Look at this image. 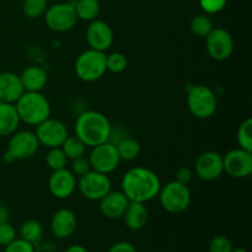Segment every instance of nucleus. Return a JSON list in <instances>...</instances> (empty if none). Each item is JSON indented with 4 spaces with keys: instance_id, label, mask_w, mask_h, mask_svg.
<instances>
[{
    "instance_id": "nucleus-1",
    "label": "nucleus",
    "mask_w": 252,
    "mask_h": 252,
    "mask_svg": "<svg viewBox=\"0 0 252 252\" xmlns=\"http://www.w3.org/2000/svg\"><path fill=\"white\" fill-rule=\"evenodd\" d=\"M161 181L153 170L135 166L128 170L121 181V191L130 202L147 203L157 198L161 189Z\"/></svg>"
},
{
    "instance_id": "nucleus-2",
    "label": "nucleus",
    "mask_w": 252,
    "mask_h": 252,
    "mask_svg": "<svg viewBox=\"0 0 252 252\" xmlns=\"http://www.w3.org/2000/svg\"><path fill=\"white\" fill-rule=\"evenodd\" d=\"M74 132L86 148H94L110 140L112 125L102 112L89 110L78 116Z\"/></svg>"
},
{
    "instance_id": "nucleus-3",
    "label": "nucleus",
    "mask_w": 252,
    "mask_h": 252,
    "mask_svg": "<svg viewBox=\"0 0 252 252\" xmlns=\"http://www.w3.org/2000/svg\"><path fill=\"white\" fill-rule=\"evenodd\" d=\"M14 105L16 107L20 121L29 126L36 127L51 117V103L42 93L25 91Z\"/></svg>"
},
{
    "instance_id": "nucleus-4",
    "label": "nucleus",
    "mask_w": 252,
    "mask_h": 252,
    "mask_svg": "<svg viewBox=\"0 0 252 252\" xmlns=\"http://www.w3.org/2000/svg\"><path fill=\"white\" fill-rule=\"evenodd\" d=\"M74 70L76 76L84 83H95L102 79L107 73L105 52L90 48L81 52L75 59Z\"/></svg>"
},
{
    "instance_id": "nucleus-5",
    "label": "nucleus",
    "mask_w": 252,
    "mask_h": 252,
    "mask_svg": "<svg viewBox=\"0 0 252 252\" xmlns=\"http://www.w3.org/2000/svg\"><path fill=\"white\" fill-rule=\"evenodd\" d=\"M158 198L165 212L170 214H181L191 206L192 193L187 185H182L174 180L161 186Z\"/></svg>"
},
{
    "instance_id": "nucleus-6",
    "label": "nucleus",
    "mask_w": 252,
    "mask_h": 252,
    "mask_svg": "<svg viewBox=\"0 0 252 252\" xmlns=\"http://www.w3.org/2000/svg\"><path fill=\"white\" fill-rule=\"evenodd\" d=\"M187 107L199 120L213 117L218 108V98L213 89L207 85L192 86L187 94Z\"/></svg>"
},
{
    "instance_id": "nucleus-7",
    "label": "nucleus",
    "mask_w": 252,
    "mask_h": 252,
    "mask_svg": "<svg viewBox=\"0 0 252 252\" xmlns=\"http://www.w3.org/2000/svg\"><path fill=\"white\" fill-rule=\"evenodd\" d=\"M43 17L47 27L57 33L70 31L79 21L74 5L70 2H56L51 5L47 7Z\"/></svg>"
},
{
    "instance_id": "nucleus-8",
    "label": "nucleus",
    "mask_w": 252,
    "mask_h": 252,
    "mask_svg": "<svg viewBox=\"0 0 252 252\" xmlns=\"http://www.w3.org/2000/svg\"><path fill=\"white\" fill-rule=\"evenodd\" d=\"M76 189L84 198L89 201H100L112 189V184L108 175L90 170L79 177L76 181Z\"/></svg>"
},
{
    "instance_id": "nucleus-9",
    "label": "nucleus",
    "mask_w": 252,
    "mask_h": 252,
    "mask_svg": "<svg viewBox=\"0 0 252 252\" xmlns=\"http://www.w3.org/2000/svg\"><path fill=\"white\" fill-rule=\"evenodd\" d=\"M88 159L91 170L105 175H110L116 171L121 162L116 145L111 142L102 143L91 148V153Z\"/></svg>"
},
{
    "instance_id": "nucleus-10",
    "label": "nucleus",
    "mask_w": 252,
    "mask_h": 252,
    "mask_svg": "<svg viewBox=\"0 0 252 252\" xmlns=\"http://www.w3.org/2000/svg\"><path fill=\"white\" fill-rule=\"evenodd\" d=\"M39 143L34 132L31 130H16L10 135L6 152L16 160L31 159L39 149Z\"/></svg>"
},
{
    "instance_id": "nucleus-11",
    "label": "nucleus",
    "mask_w": 252,
    "mask_h": 252,
    "mask_svg": "<svg viewBox=\"0 0 252 252\" xmlns=\"http://www.w3.org/2000/svg\"><path fill=\"white\" fill-rule=\"evenodd\" d=\"M206 49L213 61L224 62L233 56L234 38L228 30L214 27L206 37Z\"/></svg>"
},
{
    "instance_id": "nucleus-12",
    "label": "nucleus",
    "mask_w": 252,
    "mask_h": 252,
    "mask_svg": "<svg viewBox=\"0 0 252 252\" xmlns=\"http://www.w3.org/2000/svg\"><path fill=\"white\" fill-rule=\"evenodd\" d=\"M36 134L39 145L48 148H61L64 140L68 138L69 132L65 123L57 118H47L38 126H36Z\"/></svg>"
},
{
    "instance_id": "nucleus-13",
    "label": "nucleus",
    "mask_w": 252,
    "mask_h": 252,
    "mask_svg": "<svg viewBox=\"0 0 252 252\" xmlns=\"http://www.w3.org/2000/svg\"><path fill=\"white\" fill-rule=\"evenodd\" d=\"M193 174L199 180L206 182L216 181L224 174L223 155L218 152L208 150L198 155L194 162Z\"/></svg>"
},
{
    "instance_id": "nucleus-14",
    "label": "nucleus",
    "mask_w": 252,
    "mask_h": 252,
    "mask_svg": "<svg viewBox=\"0 0 252 252\" xmlns=\"http://www.w3.org/2000/svg\"><path fill=\"white\" fill-rule=\"evenodd\" d=\"M224 172L234 179H245L252 174V153L241 148L231 149L223 155Z\"/></svg>"
},
{
    "instance_id": "nucleus-15",
    "label": "nucleus",
    "mask_w": 252,
    "mask_h": 252,
    "mask_svg": "<svg viewBox=\"0 0 252 252\" xmlns=\"http://www.w3.org/2000/svg\"><path fill=\"white\" fill-rule=\"evenodd\" d=\"M85 38L90 49L106 52L113 44V31L110 25L103 20H93L86 27Z\"/></svg>"
},
{
    "instance_id": "nucleus-16",
    "label": "nucleus",
    "mask_w": 252,
    "mask_h": 252,
    "mask_svg": "<svg viewBox=\"0 0 252 252\" xmlns=\"http://www.w3.org/2000/svg\"><path fill=\"white\" fill-rule=\"evenodd\" d=\"M48 189L54 198H69L76 189V177L66 167L52 171L48 179Z\"/></svg>"
},
{
    "instance_id": "nucleus-17",
    "label": "nucleus",
    "mask_w": 252,
    "mask_h": 252,
    "mask_svg": "<svg viewBox=\"0 0 252 252\" xmlns=\"http://www.w3.org/2000/svg\"><path fill=\"white\" fill-rule=\"evenodd\" d=\"M78 219L71 209L62 208L53 214L51 219V231L59 240L68 239L75 233Z\"/></svg>"
},
{
    "instance_id": "nucleus-18",
    "label": "nucleus",
    "mask_w": 252,
    "mask_h": 252,
    "mask_svg": "<svg viewBox=\"0 0 252 252\" xmlns=\"http://www.w3.org/2000/svg\"><path fill=\"white\" fill-rule=\"evenodd\" d=\"M98 209L100 213L107 219L122 218L129 204V199L127 198L122 191H112L111 189L103 198H101Z\"/></svg>"
},
{
    "instance_id": "nucleus-19",
    "label": "nucleus",
    "mask_w": 252,
    "mask_h": 252,
    "mask_svg": "<svg viewBox=\"0 0 252 252\" xmlns=\"http://www.w3.org/2000/svg\"><path fill=\"white\" fill-rule=\"evenodd\" d=\"M24 93L20 75L12 71L0 73V102L15 103Z\"/></svg>"
},
{
    "instance_id": "nucleus-20",
    "label": "nucleus",
    "mask_w": 252,
    "mask_h": 252,
    "mask_svg": "<svg viewBox=\"0 0 252 252\" xmlns=\"http://www.w3.org/2000/svg\"><path fill=\"white\" fill-rule=\"evenodd\" d=\"M20 79L25 91L41 93L48 83V74L46 69L39 65H29L20 74Z\"/></svg>"
},
{
    "instance_id": "nucleus-21",
    "label": "nucleus",
    "mask_w": 252,
    "mask_h": 252,
    "mask_svg": "<svg viewBox=\"0 0 252 252\" xmlns=\"http://www.w3.org/2000/svg\"><path fill=\"white\" fill-rule=\"evenodd\" d=\"M122 218L128 229L133 231L142 230L147 225L148 218H149L145 203L129 202Z\"/></svg>"
},
{
    "instance_id": "nucleus-22",
    "label": "nucleus",
    "mask_w": 252,
    "mask_h": 252,
    "mask_svg": "<svg viewBox=\"0 0 252 252\" xmlns=\"http://www.w3.org/2000/svg\"><path fill=\"white\" fill-rule=\"evenodd\" d=\"M19 115L14 103L0 102V137H10L20 127Z\"/></svg>"
},
{
    "instance_id": "nucleus-23",
    "label": "nucleus",
    "mask_w": 252,
    "mask_h": 252,
    "mask_svg": "<svg viewBox=\"0 0 252 252\" xmlns=\"http://www.w3.org/2000/svg\"><path fill=\"white\" fill-rule=\"evenodd\" d=\"M115 145L118 155H120L121 161L122 160L123 161H133V160L139 157L140 152H142L140 143L133 137H129V135L122 137L115 143Z\"/></svg>"
},
{
    "instance_id": "nucleus-24",
    "label": "nucleus",
    "mask_w": 252,
    "mask_h": 252,
    "mask_svg": "<svg viewBox=\"0 0 252 252\" xmlns=\"http://www.w3.org/2000/svg\"><path fill=\"white\" fill-rule=\"evenodd\" d=\"M74 5L78 20L81 21H93L97 19L100 14L101 5L98 0H76Z\"/></svg>"
},
{
    "instance_id": "nucleus-25",
    "label": "nucleus",
    "mask_w": 252,
    "mask_h": 252,
    "mask_svg": "<svg viewBox=\"0 0 252 252\" xmlns=\"http://www.w3.org/2000/svg\"><path fill=\"white\" fill-rule=\"evenodd\" d=\"M213 29V20L211 19L209 15L204 14V12L196 15L189 21V30H191L194 36L199 37V38H206Z\"/></svg>"
},
{
    "instance_id": "nucleus-26",
    "label": "nucleus",
    "mask_w": 252,
    "mask_h": 252,
    "mask_svg": "<svg viewBox=\"0 0 252 252\" xmlns=\"http://www.w3.org/2000/svg\"><path fill=\"white\" fill-rule=\"evenodd\" d=\"M42 234H43V228L41 223L36 219H29L25 220L20 226V235L21 239L29 241L31 244H36L41 240Z\"/></svg>"
},
{
    "instance_id": "nucleus-27",
    "label": "nucleus",
    "mask_w": 252,
    "mask_h": 252,
    "mask_svg": "<svg viewBox=\"0 0 252 252\" xmlns=\"http://www.w3.org/2000/svg\"><path fill=\"white\" fill-rule=\"evenodd\" d=\"M61 148L65 157L68 158V160H74L84 157L86 150V145L76 135H68V138L64 140Z\"/></svg>"
},
{
    "instance_id": "nucleus-28",
    "label": "nucleus",
    "mask_w": 252,
    "mask_h": 252,
    "mask_svg": "<svg viewBox=\"0 0 252 252\" xmlns=\"http://www.w3.org/2000/svg\"><path fill=\"white\" fill-rule=\"evenodd\" d=\"M239 148L252 153V120L246 118L238 128L236 133Z\"/></svg>"
},
{
    "instance_id": "nucleus-29",
    "label": "nucleus",
    "mask_w": 252,
    "mask_h": 252,
    "mask_svg": "<svg viewBox=\"0 0 252 252\" xmlns=\"http://www.w3.org/2000/svg\"><path fill=\"white\" fill-rule=\"evenodd\" d=\"M48 7V0H24L22 12L29 19L42 17Z\"/></svg>"
},
{
    "instance_id": "nucleus-30",
    "label": "nucleus",
    "mask_w": 252,
    "mask_h": 252,
    "mask_svg": "<svg viewBox=\"0 0 252 252\" xmlns=\"http://www.w3.org/2000/svg\"><path fill=\"white\" fill-rule=\"evenodd\" d=\"M46 164L52 171L65 169L68 164V158L65 157L62 148H51L46 154Z\"/></svg>"
},
{
    "instance_id": "nucleus-31",
    "label": "nucleus",
    "mask_w": 252,
    "mask_h": 252,
    "mask_svg": "<svg viewBox=\"0 0 252 252\" xmlns=\"http://www.w3.org/2000/svg\"><path fill=\"white\" fill-rule=\"evenodd\" d=\"M128 59L126 54L121 52H113V53L106 56V68L107 71L113 74H120L127 69Z\"/></svg>"
},
{
    "instance_id": "nucleus-32",
    "label": "nucleus",
    "mask_w": 252,
    "mask_h": 252,
    "mask_svg": "<svg viewBox=\"0 0 252 252\" xmlns=\"http://www.w3.org/2000/svg\"><path fill=\"white\" fill-rule=\"evenodd\" d=\"M234 246L230 239L223 235H217L209 241L208 252H231Z\"/></svg>"
},
{
    "instance_id": "nucleus-33",
    "label": "nucleus",
    "mask_w": 252,
    "mask_h": 252,
    "mask_svg": "<svg viewBox=\"0 0 252 252\" xmlns=\"http://www.w3.org/2000/svg\"><path fill=\"white\" fill-rule=\"evenodd\" d=\"M198 1L202 11L211 16V15H216L223 11L228 0H198Z\"/></svg>"
},
{
    "instance_id": "nucleus-34",
    "label": "nucleus",
    "mask_w": 252,
    "mask_h": 252,
    "mask_svg": "<svg viewBox=\"0 0 252 252\" xmlns=\"http://www.w3.org/2000/svg\"><path fill=\"white\" fill-rule=\"evenodd\" d=\"M90 170H91V166L88 158L81 157V158H78V159L71 160L70 171L73 172V175L75 177L83 176V175H85L86 172H89Z\"/></svg>"
},
{
    "instance_id": "nucleus-35",
    "label": "nucleus",
    "mask_w": 252,
    "mask_h": 252,
    "mask_svg": "<svg viewBox=\"0 0 252 252\" xmlns=\"http://www.w3.org/2000/svg\"><path fill=\"white\" fill-rule=\"evenodd\" d=\"M15 239H16V229L9 221L0 224V246L5 248Z\"/></svg>"
},
{
    "instance_id": "nucleus-36",
    "label": "nucleus",
    "mask_w": 252,
    "mask_h": 252,
    "mask_svg": "<svg viewBox=\"0 0 252 252\" xmlns=\"http://www.w3.org/2000/svg\"><path fill=\"white\" fill-rule=\"evenodd\" d=\"M4 252H34L33 244L24 240V239H15L14 241L5 246Z\"/></svg>"
},
{
    "instance_id": "nucleus-37",
    "label": "nucleus",
    "mask_w": 252,
    "mask_h": 252,
    "mask_svg": "<svg viewBox=\"0 0 252 252\" xmlns=\"http://www.w3.org/2000/svg\"><path fill=\"white\" fill-rule=\"evenodd\" d=\"M192 179H193V170L189 166L180 167L175 175V181L180 182L182 185H187L189 186L191 184Z\"/></svg>"
},
{
    "instance_id": "nucleus-38",
    "label": "nucleus",
    "mask_w": 252,
    "mask_h": 252,
    "mask_svg": "<svg viewBox=\"0 0 252 252\" xmlns=\"http://www.w3.org/2000/svg\"><path fill=\"white\" fill-rule=\"evenodd\" d=\"M107 252H137V249L128 241H118V243L113 244Z\"/></svg>"
},
{
    "instance_id": "nucleus-39",
    "label": "nucleus",
    "mask_w": 252,
    "mask_h": 252,
    "mask_svg": "<svg viewBox=\"0 0 252 252\" xmlns=\"http://www.w3.org/2000/svg\"><path fill=\"white\" fill-rule=\"evenodd\" d=\"M10 220V211L6 206L0 203V224L7 223Z\"/></svg>"
},
{
    "instance_id": "nucleus-40",
    "label": "nucleus",
    "mask_w": 252,
    "mask_h": 252,
    "mask_svg": "<svg viewBox=\"0 0 252 252\" xmlns=\"http://www.w3.org/2000/svg\"><path fill=\"white\" fill-rule=\"evenodd\" d=\"M64 252H89L83 245H71Z\"/></svg>"
},
{
    "instance_id": "nucleus-41",
    "label": "nucleus",
    "mask_w": 252,
    "mask_h": 252,
    "mask_svg": "<svg viewBox=\"0 0 252 252\" xmlns=\"http://www.w3.org/2000/svg\"><path fill=\"white\" fill-rule=\"evenodd\" d=\"M231 252H248V250L244 248H236V249H233V251Z\"/></svg>"
}]
</instances>
